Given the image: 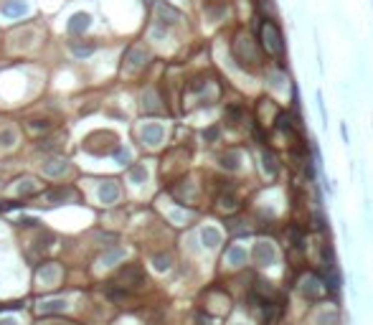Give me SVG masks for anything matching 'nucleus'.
I'll list each match as a JSON object with an SVG mask.
<instances>
[{
  "mask_svg": "<svg viewBox=\"0 0 373 325\" xmlns=\"http://www.w3.org/2000/svg\"><path fill=\"white\" fill-rule=\"evenodd\" d=\"M117 198H119V186L114 181H107V183L99 186V201L102 203H114Z\"/></svg>",
  "mask_w": 373,
  "mask_h": 325,
  "instance_id": "12",
  "label": "nucleus"
},
{
  "mask_svg": "<svg viewBox=\"0 0 373 325\" xmlns=\"http://www.w3.org/2000/svg\"><path fill=\"white\" fill-rule=\"evenodd\" d=\"M71 196H74V190H71V188H53L51 193H46V201L58 203V201H66V198H71Z\"/></svg>",
  "mask_w": 373,
  "mask_h": 325,
  "instance_id": "18",
  "label": "nucleus"
},
{
  "mask_svg": "<svg viewBox=\"0 0 373 325\" xmlns=\"http://www.w3.org/2000/svg\"><path fill=\"white\" fill-rule=\"evenodd\" d=\"M218 201H221V209H234L236 206V196L234 193H223Z\"/></svg>",
  "mask_w": 373,
  "mask_h": 325,
  "instance_id": "29",
  "label": "nucleus"
},
{
  "mask_svg": "<svg viewBox=\"0 0 373 325\" xmlns=\"http://www.w3.org/2000/svg\"><path fill=\"white\" fill-rule=\"evenodd\" d=\"M226 257H229V262H231V264H244V259H246V252H244L241 246H231Z\"/></svg>",
  "mask_w": 373,
  "mask_h": 325,
  "instance_id": "25",
  "label": "nucleus"
},
{
  "mask_svg": "<svg viewBox=\"0 0 373 325\" xmlns=\"http://www.w3.org/2000/svg\"><path fill=\"white\" fill-rule=\"evenodd\" d=\"M142 109H150V112H158V109H160V105H158V97H155L153 92H147V94L142 97Z\"/></svg>",
  "mask_w": 373,
  "mask_h": 325,
  "instance_id": "26",
  "label": "nucleus"
},
{
  "mask_svg": "<svg viewBox=\"0 0 373 325\" xmlns=\"http://www.w3.org/2000/svg\"><path fill=\"white\" fill-rule=\"evenodd\" d=\"M0 13H3L5 18H23L28 13V5L23 0H5V3L0 5Z\"/></svg>",
  "mask_w": 373,
  "mask_h": 325,
  "instance_id": "10",
  "label": "nucleus"
},
{
  "mask_svg": "<svg viewBox=\"0 0 373 325\" xmlns=\"http://www.w3.org/2000/svg\"><path fill=\"white\" fill-rule=\"evenodd\" d=\"M119 259H125V249H112V252H107V254H102V264L104 267H109V264H117Z\"/></svg>",
  "mask_w": 373,
  "mask_h": 325,
  "instance_id": "19",
  "label": "nucleus"
},
{
  "mask_svg": "<svg viewBox=\"0 0 373 325\" xmlns=\"http://www.w3.org/2000/svg\"><path fill=\"white\" fill-rule=\"evenodd\" d=\"M0 325H18V318H0Z\"/></svg>",
  "mask_w": 373,
  "mask_h": 325,
  "instance_id": "30",
  "label": "nucleus"
},
{
  "mask_svg": "<svg viewBox=\"0 0 373 325\" xmlns=\"http://www.w3.org/2000/svg\"><path fill=\"white\" fill-rule=\"evenodd\" d=\"M61 310H66V300L64 298H51V300H43L38 305V313L49 315V313H61Z\"/></svg>",
  "mask_w": 373,
  "mask_h": 325,
  "instance_id": "13",
  "label": "nucleus"
},
{
  "mask_svg": "<svg viewBox=\"0 0 373 325\" xmlns=\"http://www.w3.org/2000/svg\"><path fill=\"white\" fill-rule=\"evenodd\" d=\"M130 158H132V153L127 150V147H117V150H114V160L119 162V165H127Z\"/></svg>",
  "mask_w": 373,
  "mask_h": 325,
  "instance_id": "27",
  "label": "nucleus"
},
{
  "mask_svg": "<svg viewBox=\"0 0 373 325\" xmlns=\"http://www.w3.org/2000/svg\"><path fill=\"white\" fill-rule=\"evenodd\" d=\"M262 160H264V170L269 173V175H274V173H277V168H279L277 155H274L272 150H264V153H262Z\"/></svg>",
  "mask_w": 373,
  "mask_h": 325,
  "instance_id": "17",
  "label": "nucleus"
},
{
  "mask_svg": "<svg viewBox=\"0 0 373 325\" xmlns=\"http://www.w3.org/2000/svg\"><path fill=\"white\" fill-rule=\"evenodd\" d=\"M155 13H158V21L162 23V26H173V23H178L181 21V16L170 8V5H165V3H158L155 5Z\"/></svg>",
  "mask_w": 373,
  "mask_h": 325,
  "instance_id": "11",
  "label": "nucleus"
},
{
  "mask_svg": "<svg viewBox=\"0 0 373 325\" xmlns=\"http://www.w3.org/2000/svg\"><path fill=\"white\" fill-rule=\"evenodd\" d=\"M239 160H241V158H239V153H226V155L221 158V165L226 168V170H236V168H239Z\"/></svg>",
  "mask_w": 373,
  "mask_h": 325,
  "instance_id": "23",
  "label": "nucleus"
},
{
  "mask_svg": "<svg viewBox=\"0 0 373 325\" xmlns=\"http://www.w3.org/2000/svg\"><path fill=\"white\" fill-rule=\"evenodd\" d=\"M147 58H150V54H147L142 46L130 49V54H127V58H125V71H137L140 66H145Z\"/></svg>",
  "mask_w": 373,
  "mask_h": 325,
  "instance_id": "8",
  "label": "nucleus"
},
{
  "mask_svg": "<svg viewBox=\"0 0 373 325\" xmlns=\"http://www.w3.org/2000/svg\"><path fill=\"white\" fill-rule=\"evenodd\" d=\"M89 26H92V16H89V13H74L66 23V31L69 33H84V31H89Z\"/></svg>",
  "mask_w": 373,
  "mask_h": 325,
  "instance_id": "9",
  "label": "nucleus"
},
{
  "mask_svg": "<svg viewBox=\"0 0 373 325\" xmlns=\"http://www.w3.org/2000/svg\"><path fill=\"white\" fill-rule=\"evenodd\" d=\"M259 38H262L264 49L269 51V54H279L282 49H285L279 28H277V23H272V21H264V23L259 26Z\"/></svg>",
  "mask_w": 373,
  "mask_h": 325,
  "instance_id": "3",
  "label": "nucleus"
},
{
  "mask_svg": "<svg viewBox=\"0 0 373 325\" xmlns=\"http://www.w3.org/2000/svg\"><path fill=\"white\" fill-rule=\"evenodd\" d=\"M56 279H58V270L53 267V264H46V267L38 272V282H41V285H49V287H51Z\"/></svg>",
  "mask_w": 373,
  "mask_h": 325,
  "instance_id": "16",
  "label": "nucleus"
},
{
  "mask_svg": "<svg viewBox=\"0 0 373 325\" xmlns=\"http://www.w3.org/2000/svg\"><path fill=\"white\" fill-rule=\"evenodd\" d=\"M318 323H320V325H338V315H335V313H320V315H318Z\"/></svg>",
  "mask_w": 373,
  "mask_h": 325,
  "instance_id": "28",
  "label": "nucleus"
},
{
  "mask_svg": "<svg viewBox=\"0 0 373 325\" xmlns=\"http://www.w3.org/2000/svg\"><path fill=\"white\" fill-rule=\"evenodd\" d=\"M130 181L132 183H145L147 181V168L145 165H135L130 170Z\"/></svg>",
  "mask_w": 373,
  "mask_h": 325,
  "instance_id": "24",
  "label": "nucleus"
},
{
  "mask_svg": "<svg viewBox=\"0 0 373 325\" xmlns=\"http://www.w3.org/2000/svg\"><path fill=\"white\" fill-rule=\"evenodd\" d=\"M297 290H300L302 298L307 300H318L320 292H322V279L318 274H305L300 282H297Z\"/></svg>",
  "mask_w": 373,
  "mask_h": 325,
  "instance_id": "4",
  "label": "nucleus"
},
{
  "mask_svg": "<svg viewBox=\"0 0 373 325\" xmlns=\"http://www.w3.org/2000/svg\"><path fill=\"white\" fill-rule=\"evenodd\" d=\"M234 54H236V61L251 69V66H257L259 64V54H257V43L246 38V36H239L236 43H234Z\"/></svg>",
  "mask_w": 373,
  "mask_h": 325,
  "instance_id": "2",
  "label": "nucleus"
},
{
  "mask_svg": "<svg viewBox=\"0 0 373 325\" xmlns=\"http://www.w3.org/2000/svg\"><path fill=\"white\" fill-rule=\"evenodd\" d=\"M201 242H203V246H208V249H216V246L221 244V231L213 229V226H206V229L201 231Z\"/></svg>",
  "mask_w": 373,
  "mask_h": 325,
  "instance_id": "15",
  "label": "nucleus"
},
{
  "mask_svg": "<svg viewBox=\"0 0 373 325\" xmlns=\"http://www.w3.org/2000/svg\"><path fill=\"white\" fill-rule=\"evenodd\" d=\"M66 170H69V162L64 158H53V160H49L46 165H43V173L53 175V178H56V175H64Z\"/></svg>",
  "mask_w": 373,
  "mask_h": 325,
  "instance_id": "14",
  "label": "nucleus"
},
{
  "mask_svg": "<svg viewBox=\"0 0 373 325\" xmlns=\"http://www.w3.org/2000/svg\"><path fill=\"white\" fill-rule=\"evenodd\" d=\"M84 150L92 155H109L117 150V137L112 132H92L84 140Z\"/></svg>",
  "mask_w": 373,
  "mask_h": 325,
  "instance_id": "1",
  "label": "nucleus"
},
{
  "mask_svg": "<svg viewBox=\"0 0 373 325\" xmlns=\"http://www.w3.org/2000/svg\"><path fill=\"white\" fill-rule=\"evenodd\" d=\"M117 279H119V282H125L127 287H137V285L145 282V274H142V270L137 267V264H125V267L119 270Z\"/></svg>",
  "mask_w": 373,
  "mask_h": 325,
  "instance_id": "7",
  "label": "nucleus"
},
{
  "mask_svg": "<svg viewBox=\"0 0 373 325\" xmlns=\"http://www.w3.org/2000/svg\"><path fill=\"white\" fill-rule=\"evenodd\" d=\"M251 257H254V262L259 267H269V264H274V259H277V249L269 242H259V244H254Z\"/></svg>",
  "mask_w": 373,
  "mask_h": 325,
  "instance_id": "6",
  "label": "nucleus"
},
{
  "mask_svg": "<svg viewBox=\"0 0 373 325\" xmlns=\"http://www.w3.org/2000/svg\"><path fill=\"white\" fill-rule=\"evenodd\" d=\"M170 262H173L170 254H155V257H153V267H155L158 272H168V270H170Z\"/></svg>",
  "mask_w": 373,
  "mask_h": 325,
  "instance_id": "20",
  "label": "nucleus"
},
{
  "mask_svg": "<svg viewBox=\"0 0 373 325\" xmlns=\"http://www.w3.org/2000/svg\"><path fill=\"white\" fill-rule=\"evenodd\" d=\"M94 43H71V51L74 56H92L94 54Z\"/></svg>",
  "mask_w": 373,
  "mask_h": 325,
  "instance_id": "21",
  "label": "nucleus"
},
{
  "mask_svg": "<svg viewBox=\"0 0 373 325\" xmlns=\"http://www.w3.org/2000/svg\"><path fill=\"white\" fill-rule=\"evenodd\" d=\"M162 137H165V127H162L160 122H145V125L140 127V140H142L145 145L155 147V145L162 142Z\"/></svg>",
  "mask_w": 373,
  "mask_h": 325,
  "instance_id": "5",
  "label": "nucleus"
},
{
  "mask_svg": "<svg viewBox=\"0 0 373 325\" xmlns=\"http://www.w3.org/2000/svg\"><path fill=\"white\" fill-rule=\"evenodd\" d=\"M16 130H10V127H5L3 132H0V147H13L16 145Z\"/></svg>",
  "mask_w": 373,
  "mask_h": 325,
  "instance_id": "22",
  "label": "nucleus"
}]
</instances>
